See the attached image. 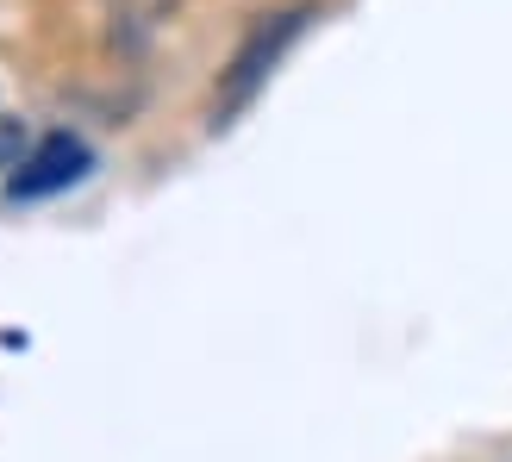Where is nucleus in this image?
Masks as SVG:
<instances>
[{
  "instance_id": "nucleus-2",
  "label": "nucleus",
  "mask_w": 512,
  "mask_h": 462,
  "mask_svg": "<svg viewBox=\"0 0 512 462\" xmlns=\"http://www.w3.org/2000/svg\"><path fill=\"white\" fill-rule=\"evenodd\" d=\"M88 169H94L88 138H75V132H44L32 150H25V163L7 175V194H13V200H50V194L75 188Z\"/></svg>"
},
{
  "instance_id": "nucleus-4",
  "label": "nucleus",
  "mask_w": 512,
  "mask_h": 462,
  "mask_svg": "<svg viewBox=\"0 0 512 462\" xmlns=\"http://www.w3.org/2000/svg\"><path fill=\"white\" fill-rule=\"evenodd\" d=\"M25 150H32V138H25L19 119H0V175H13L25 163Z\"/></svg>"
},
{
  "instance_id": "nucleus-3",
  "label": "nucleus",
  "mask_w": 512,
  "mask_h": 462,
  "mask_svg": "<svg viewBox=\"0 0 512 462\" xmlns=\"http://www.w3.org/2000/svg\"><path fill=\"white\" fill-rule=\"evenodd\" d=\"M100 7H107V44L119 57H150L182 0H100Z\"/></svg>"
},
{
  "instance_id": "nucleus-1",
  "label": "nucleus",
  "mask_w": 512,
  "mask_h": 462,
  "mask_svg": "<svg viewBox=\"0 0 512 462\" xmlns=\"http://www.w3.org/2000/svg\"><path fill=\"white\" fill-rule=\"evenodd\" d=\"M306 19H313V7H281V13H256V19H250V32L238 38L232 57H225L219 88H213V113H219V125L238 119L250 100L269 88V75L281 69V57L300 44Z\"/></svg>"
}]
</instances>
